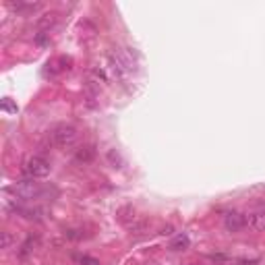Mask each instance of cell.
<instances>
[{"label":"cell","mask_w":265,"mask_h":265,"mask_svg":"<svg viewBox=\"0 0 265 265\" xmlns=\"http://www.w3.org/2000/svg\"><path fill=\"white\" fill-rule=\"evenodd\" d=\"M108 60H110L112 71L118 75V77H126V75H133L137 71V64L133 60V56L122 50V48H112L110 54H108Z\"/></svg>","instance_id":"1"},{"label":"cell","mask_w":265,"mask_h":265,"mask_svg":"<svg viewBox=\"0 0 265 265\" xmlns=\"http://www.w3.org/2000/svg\"><path fill=\"white\" fill-rule=\"evenodd\" d=\"M11 193L21 201H31V199H40L44 195V186L40 182H35V178H27L11 186Z\"/></svg>","instance_id":"2"},{"label":"cell","mask_w":265,"mask_h":265,"mask_svg":"<svg viewBox=\"0 0 265 265\" xmlns=\"http://www.w3.org/2000/svg\"><path fill=\"white\" fill-rule=\"evenodd\" d=\"M52 141L60 149H71V147L79 141V131L73 124H58L52 131Z\"/></svg>","instance_id":"3"},{"label":"cell","mask_w":265,"mask_h":265,"mask_svg":"<svg viewBox=\"0 0 265 265\" xmlns=\"http://www.w3.org/2000/svg\"><path fill=\"white\" fill-rule=\"evenodd\" d=\"M23 172L29 176V178H46L48 174L52 172V166L44 155H29L23 164Z\"/></svg>","instance_id":"4"},{"label":"cell","mask_w":265,"mask_h":265,"mask_svg":"<svg viewBox=\"0 0 265 265\" xmlns=\"http://www.w3.org/2000/svg\"><path fill=\"white\" fill-rule=\"evenodd\" d=\"M247 224H249V220L238 211H230L228 215H226V220H224L226 230H230V232H240Z\"/></svg>","instance_id":"5"},{"label":"cell","mask_w":265,"mask_h":265,"mask_svg":"<svg viewBox=\"0 0 265 265\" xmlns=\"http://www.w3.org/2000/svg\"><path fill=\"white\" fill-rule=\"evenodd\" d=\"M93 158H95V147L93 145H83L75 153V160L79 162V164H89Z\"/></svg>","instance_id":"6"},{"label":"cell","mask_w":265,"mask_h":265,"mask_svg":"<svg viewBox=\"0 0 265 265\" xmlns=\"http://www.w3.org/2000/svg\"><path fill=\"white\" fill-rule=\"evenodd\" d=\"M56 21H58V13H46L37 19V27H40L42 31H48L52 25H56Z\"/></svg>","instance_id":"7"},{"label":"cell","mask_w":265,"mask_h":265,"mask_svg":"<svg viewBox=\"0 0 265 265\" xmlns=\"http://www.w3.org/2000/svg\"><path fill=\"white\" fill-rule=\"evenodd\" d=\"M249 224L253 226L255 230H259V232H265V209L251 213V218H249Z\"/></svg>","instance_id":"8"},{"label":"cell","mask_w":265,"mask_h":265,"mask_svg":"<svg viewBox=\"0 0 265 265\" xmlns=\"http://www.w3.org/2000/svg\"><path fill=\"white\" fill-rule=\"evenodd\" d=\"M37 242H40V238L33 236V234H29L27 240L21 244V253H19V255H21V257H27L29 253H33V249L37 247Z\"/></svg>","instance_id":"9"},{"label":"cell","mask_w":265,"mask_h":265,"mask_svg":"<svg viewBox=\"0 0 265 265\" xmlns=\"http://www.w3.org/2000/svg\"><path fill=\"white\" fill-rule=\"evenodd\" d=\"M8 6L13 8L17 13H25V11H35V8H40L37 2H8Z\"/></svg>","instance_id":"10"},{"label":"cell","mask_w":265,"mask_h":265,"mask_svg":"<svg viewBox=\"0 0 265 265\" xmlns=\"http://www.w3.org/2000/svg\"><path fill=\"white\" fill-rule=\"evenodd\" d=\"M189 244H191L189 236H184V234H180V236H176V238L172 240L170 249H172V251H184L186 247H189Z\"/></svg>","instance_id":"11"},{"label":"cell","mask_w":265,"mask_h":265,"mask_svg":"<svg viewBox=\"0 0 265 265\" xmlns=\"http://www.w3.org/2000/svg\"><path fill=\"white\" fill-rule=\"evenodd\" d=\"M77 261H79L81 265H100V261L93 259V257H87V255H83V257H77Z\"/></svg>","instance_id":"12"},{"label":"cell","mask_w":265,"mask_h":265,"mask_svg":"<svg viewBox=\"0 0 265 265\" xmlns=\"http://www.w3.org/2000/svg\"><path fill=\"white\" fill-rule=\"evenodd\" d=\"M11 242H13L11 234H8V232H2V249H8V247H11Z\"/></svg>","instance_id":"13"},{"label":"cell","mask_w":265,"mask_h":265,"mask_svg":"<svg viewBox=\"0 0 265 265\" xmlns=\"http://www.w3.org/2000/svg\"><path fill=\"white\" fill-rule=\"evenodd\" d=\"M2 108H4V110H8V112H17V106H13V104H11V100H8V97H6V100L2 102Z\"/></svg>","instance_id":"14"}]
</instances>
